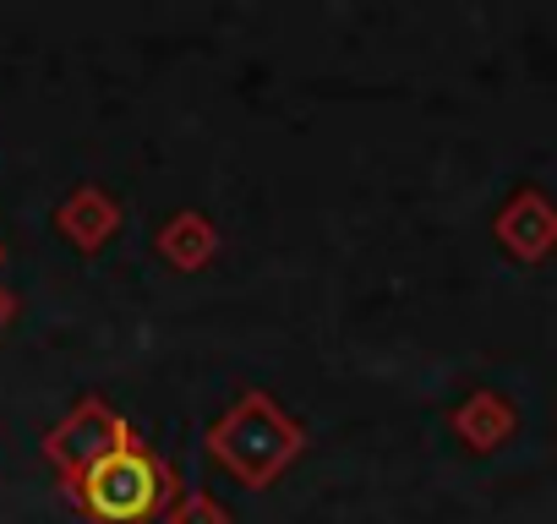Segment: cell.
<instances>
[{"instance_id": "6da1fadb", "label": "cell", "mask_w": 557, "mask_h": 524, "mask_svg": "<svg viewBox=\"0 0 557 524\" xmlns=\"http://www.w3.org/2000/svg\"><path fill=\"white\" fill-rule=\"evenodd\" d=\"M159 502V470L137 448H115L88 470V508L104 524H137Z\"/></svg>"}]
</instances>
